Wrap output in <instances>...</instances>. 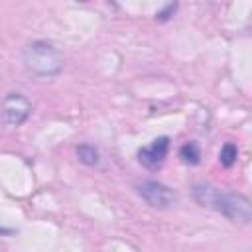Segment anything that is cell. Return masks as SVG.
I'll list each match as a JSON object with an SVG mask.
<instances>
[{"instance_id":"1","label":"cell","mask_w":252,"mask_h":252,"mask_svg":"<svg viewBox=\"0 0 252 252\" xmlns=\"http://www.w3.org/2000/svg\"><path fill=\"white\" fill-rule=\"evenodd\" d=\"M191 197L197 205L220 213L234 222H248L252 217V205L242 193L222 191L211 183H195L191 187Z\"/></svg>"},{"instance_id":"2","label":"cell","mask_w":252,"mask_h":252,"mask_svg":"<svg viewBox=\"0 0 252 252\" xmlns=\"http://www.w3.org/2000/svg\"><path fill=\"white\" fill-rule=\"evenodd\" d=\"M22 61L26 69H30L39 77H53L63 69V57L59 49L53 43L41 41V39L26 45L22 53Z\"/></svg>"},{"instance_id":"3","label":"cell","mask_w":252,"mask_h":252,"mask_svg":"<svg viewBox=\"0 0 252 252\" xmlns=\"http://www.w3.org/2000/svg\"><path fill=\"white\" fill-rule=\"evenodd\" d=\"M32 114V102L22 93H8L0 100V116L6 126H20Z\"/></svg>"},{"instance_id":"4","label":"cell","mask_w":252,"mask_h":252,"mask_svg":"<svg viewBox=\"0 0 252 252\" xmlns=\"http://www.w3.org/2000/svg\"><path fill=\"white\" fill-rule=\"evenodd\" d=\"M138 195L154 209H167L175 203V193L173 189H169L167 185L154 181V179H146L142 183L136 185Z\"/></svg>"},{"instance_id":"5","label":"cell","mask_w":252,"mask_h":252,"mask_svg":"<svg viewBox=\"0 0 252 252\" xmlns=\"http://www.w3.org/2000/svg\"><path fill=\"white\" fill-rule=\"evenodd\" d=\"M167 152H169V138L167 136H159L152 144H148V146L138 150V161L148 169H156V167H159L163 163Z\"/></svg>"},{"instance_id":"6","label":"cell","mask_w":252,"mask_h":252,"mask_svg":"<svg viewBox=\"0 0 252 252\" xmlns=\"http://www.w3.org/2000/svg\"><path fill=\"white\" fill-rule=\"evenodd\" d=\"M77 158L85 165H98V161H100V154H98V150L93 144H81V146H77Z\"/></svg>"},{"instance_id":"7","label":"cell","mask_w":252,"mask_h":252,"mask_svg":"<svg viewBox=\"0 0 252 252\" xmlns=\"http://www.w3.org/2000/svg\"><path fill=\"white\" fill-rule=\"evenodd\" d=\"M236 158H238V148H236L232 142H226V144L220 148V152H219V161H220V165H224V167H232V165L236 163Z\"/></svg>"},{"instance_id":"8","label":"cell","mask_w":252,"mask_h":252,"mask_svg":"<svg viewBox=\"0 0 252 252\" xmlns=\"http://www.w3.org/2000/svg\"><path fill=\"white\" fill-rule=\"evenodd\" d=\"M179 156H181V159H183L185 163L195 165V163H199V159H201V150H199V146H197L195 142H187L185 146H181Z\"/></svg>"},{"instance_id":"9","label":"cell","mask_w":252,"mask_h":252,"mask_svg":"<svg viewBox=\"0 0 252 252\" xmlns=\"http://www.w3.org/2000/svg\"><path fill=\"white\" fill-rule=\"evenodd\" d=\"M175 10H177V4H167L163 10H159L158 14H156V18H158V22H167L173 14H175Z\"/></svg>"},{"instance_id":"10","label":"cell","mask_w":252,"mask_h":252,"mask_svg":"<svg viewBox=\"0 0 252 252\" xmlns=\"http://www.w3.org/2000/svg\"><path fill=\"white\" fill-rule=\"evenodd\" d=\"M10 232H12L10 228H2V226H0V234H10Z\"/></svg>"}]
</instances>
